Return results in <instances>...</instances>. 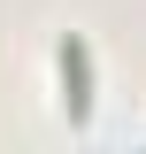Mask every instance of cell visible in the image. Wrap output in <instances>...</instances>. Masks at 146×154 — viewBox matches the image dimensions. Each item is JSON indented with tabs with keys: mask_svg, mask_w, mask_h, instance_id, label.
Wrapping results in <instances>:
<instances>
[{
	"mask_svg": "<svg viewBox=\"0 0 146 154\" xmlns=\"http://www.w3.org/2000/svg\"><path fill=\"white\" fill-rule=\"evenodd\" d=\"M62 77H69V108L85 116V100H92V93H85V38H69V46H62Z\"/></svg>",
	"mask_w": 146,
	"mask_h": 154,
	"instance_id": "obj_1",
	"label": "cell"
}]
</instances>
